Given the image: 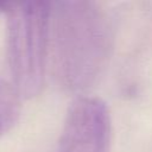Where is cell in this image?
<instances>
[{"label":"cell","mask_w":152,"mask_h":152,"mask_svg":"<svg viewBox=\"0 0 152 152\" xmlns=\"http://www.w3.org/2000/svg\"><path fill=\"white\" fill-rule=\"evenodd\" d=\"M112 119L107 104L78 97L69 108L56 152H109Z\"/></svg>","instance_id":"obj_3"},{"label":"cell","mask_w":152,"mask_h":152,"mask_svg":"<svg viewBox=\"0 0 152 152\" xmlns=\"http://www.w3.org/2000/svg\"><path fill=\"white\" fill-rule=\"evenodd\" d=\"M20 113L19 96L14 88L0 78V135L10 131Z\"/></svg>","instance_id":"obj_4"},{"label":"cell","mask_w":152,"mask_h":152,"mask_svg":"<svg viewBox=\"0 0 152 152\" xmlns=\"http://www.w3.org/2000/svg\"><path fill=\"white\" fill-rule=\"evenodd\" d=\"M8 4H10V2H0V13L7 11V8H8Z\"/></svg>","instance_id":"obj_5"},{"label":"cell","mask_w":152,"mask_h":152,"mask_svg":"<svg viewBox=\"0 0 152 152\" xmlns=\"http://www.w3.org/2000/svg\"><path fill=\"white\" fill-rule=\"evenodd\" d=\"M51 2H10L7 13V56L14 90L33 97L43 88L49 53Z\"/></svg>","instance_id":"obj_2"},{"label":"cell","mask_w":152,"mask_h":152,"mask_svg":"<svg viewBox=\"0 0 152 152\" xmlns=\"http://www.w3.org/2000/svg\"><path fill=\"white\" fill-rule=\"evenodd\" d=\"M112 42V23L100 4L78 0L51 2V68L63 89L81 91L90 87L107 64Z\"/></svg>","instance_id":"obj_1"}]
</instances>
